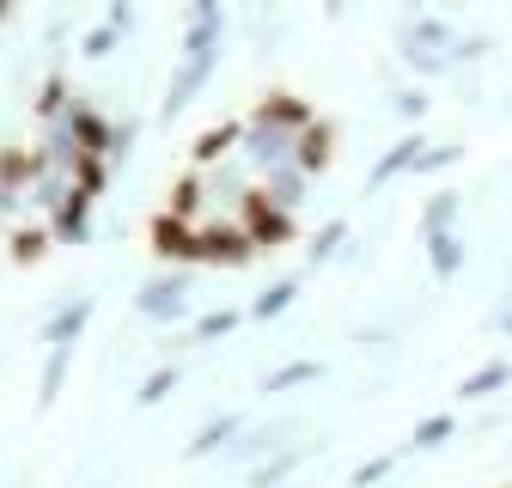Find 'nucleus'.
<instances>
[{"label":"nucleus","mask_w":512,"mask_h":488,"mask_svg":"<svg viewBox=\"0 0 512 488\" xmlns=\"http://www.w3.org/2000/svg\"><path fill=\"white\" fill-rule=\"evenodd\" d=\"M220 61V0H196L189 7V31H183V55H177V74L165 86V116H183L196 104V92L208 86Z\"/></svg>","instance_id":"1"},{"label":"nucleus","mask_w":512,"mask_h":488,"mask_svg":"<svg viewBox=\"0 0 512 488\" xmlns=\"http://www.w3.org/2000/svg\"><path fill=\"white\" fill-rule=\"evenodd\" d=\"M238 226H244V238L256 244V251H287V244L299 238V220L263 196V183H244L238 190Z\"/></svg>","instance_id":"2"},{"label":"nucleus","mask_w":512,"mask_h":488,"mask_svg":"<svg viewBox=\"0 0 512 488\" xmlns=\"http://www.w3.org/2000/svg\"><path fill=\"white\" fill-rule=\"evenodd\" d=\"M250 257H256V244L244 238V226H232V220L196 226V257H189V269H244Z\"/></svg>","instance_id":"3"},{"label":"nucleus","mask_w":512,"mask_h":488,"mask_svg":"<svg viewBox=\"0 0 512 488\" xmlns=\"http://www.w3.org/2000/svg\"><path fill=\"white\" fill-rule=\"evenodd\" d=\"M317 116V104L311 98H299V92H287V86H275V92H263L250 104V116H244V129H269V135H299L305 122Z\"/></svg>","instance_id":"4"},{"label":"nucleus","mask_w":512,"mask_h":488,"mask_svg":"<svg viewBox=\"0 0 512 488\" xmlns=\"http://www.w3.org/2000/svg\"><path fill=\"white\" fill-rule=\"evenodd\" d=\"M43 171H55L49 147H0V208L13 214V202L31 190Z\"/></svg>","instance_id":"5"},{"label":"nucleus","mask_w":512,"mask_h":488,"mask_svg":"<svg viewBox=\"0 0 512 488\" xmlns=\"http://www.w3.org/2000/svg\"><path fill=\"white\" fill-rule=\"evenodd\" d=\"M135 312L153 318V324H177V318H189V275H183V269L153 275V281L135 293Z\"/></svg>","instance_id":"6"},{"label":"nucleus","mask_w":512,"mask_h":488,"mask_svg":"<svg viewBox=\"0 0 512 488\" xmlns=\"http://www.w3.org/2000/svg\"><path fill=\"white\" fill-rule=\"evenodd\" d=\"M336 141H342L336 122H330V116H311L305 129L293 135V171H299V177H324V171L336 165Z\"/></svg>","instance_id":"7"},{"label":"nucleus","mask_w":512,"mask_h":488,"mask_svg":"<svg viewBox=\"0 0 512 488\" xmlns=\"http://www.w3.org/2000/svg\"><path fill=\"white\" fill-rule=\"evenodd\" d=\"M61 135L74 141V153H98V159H110V147H116V122H104L86 98H74L68 110H61Z\"/></svg>","instance_id":"8"},{"label":"nucleus","mask_w":512,"mask_h":488,"mask_svg":"<svg viewBox=\"0 0 512 488\" xmlns=\"http://www.w3.org/2000/svg\"><path fill=\"white\" fill-rule=\"evenodd\" d=\"M49 238L55 244H86L92 238V196L86 190H74V183H68V190L49 202Z\"/></svg>","instance_id":"9"},{"label":"nucleus","mask_w":512,"mask_h":488,"mask_svg":"<svg viewBox=\"0 0 512 488\" xmlns=\"http://www.w3.org/2000/svg\"><path fill=\"white\" fill-rule=\"evenodd\" d=\"M147 251H153L159 263L189 269V257H196V226H189V220H171V214L159 208V214H153V226H147Z\"/></svg>","instance_id":"10"},{"label":"nucleus","mask_w":512,"mask_h":488,"mask_svg":"<svg viewBox=\"0 0 512 488\" xmlns=\"http://www.w3.org/2000/svg\"><path fill=\"white\" fill-rule=\"evenodd\" d=\"M244 141V122H214V129H202L196 141H189V171H208V165H226Z\"/></svg>","instance_id":"11"},{"label":"nucleus","mask_w":512,"mask_h":488,"mask_svg":"<svg viewBox=\"0 0 512 488\" xmlns=\"http://www.w3.org/2000/svg\"><path fill=\"white\" fill-rule=\"evenodd\" d=\"M202 208H208V183H202V171H183V177H171V190H165V214L196 226V220H202Z\"/></svg>","instance_id":"12"},{"label":"nucleus","mask_w":512,"mask_h":488,"mask_svg":"<svg viewBox=\"0 0 512 488\" xmlns=\"http://www.w3.org/2000/svg\"><path fill=\"white\" fill-rule=\"evenodd\" d=\"M427 153V141L421 135H403V141H391L378 153V165H372V190H384V183H397L403 171H415V159Z\"/></svg>","instance_id":"13"},{"label":"nucleus","mask_w":512,"mask_h":488,"mask_svg":"<svg viewBox=\"0 0 512 488\" xmlns=\"http://www.w3.org/2000/svg\"><path fill=\"white\" fill-rule=\"evenodd\" d=\"M92 318V299H74V305H61V312L43 324V348H80V330Z\"/></svg>","instance_id":"14"},{"label":"nucleus","mask_w":512,"mask_h":488,"mask_svg":"<svg viewBox=\"0 0 512 488\" xmlns=\"http://www.w3.org/2000/svg\"><path fill=\"white\" fill-rule=\"evenodd\" d=\"M49 244H55L49 226H13V232H7V257H13L19 269H37V263L49 257Z\"/></svg>","instance_id":"15"},{"label":"nucleus","mask_w":512,"mask_h":488,"mask_svg":"<svg viewBox=\"0 0 512 488\" xmlns=\"http://www.w3.org/2000/svg\"><path fill=\"white\" fill-rule=\"evenodd\" d=\"M427 269H433V281H452L464 269V238L458 232H433L427 238Z\"/></svg>","instance_id":"16"},{"label":"nucleus","mask_w":512,"mask_h":488,"mask_svg":"<svg viewBox=\"0 0 512 488\" xmlns=\"http://www.w3.org/2000/svg\"><path fill=\"white\" fill-rule=\"evenodd\" d=\"M305 183H311V177H299L293 165H275V171H263V196H269L275 208H287V214H293V208L305 202Z\"/></svg>","instance_id":"17"},{"label":"nucleus","mask_w":512,"mask_h":488,"mask_svg":"<svg viewBox=\"0 0 512 488\" xmlns=\"http://www.w3.org/2000/svg\"><path fill=\"white\" fill-rule=\"evenodd\" d=\"M232 434H244V415H220V421H208L202 434L183 446V458H214L220 446H232Z\"/></svg>","instance_id":"18"},{"label":"nucleus","mask_w":512,"mask_h":488,"mask_svg":"<svg viewBox=\"0 0 512 488\" xmlns=\"http://www.w3.org/2000/svg\"><path fill=\"white\" fill-rule=\"evenodd\" d=\"M68 183L74 190H86L92 202L110 190V159H98V153H74V165H68Z\"/></svg>","instance_id":"19"},{"label":"nucleus","mask_w":512,"mask_h":488,"mask_svg":"<svg viewBox=\"0 0 512 488\" xmlns=\"http://www.w3.org/2000/svg\"><path fill=\"white\" fill-rule=\"evenodd\" d=\"M458 208H464V196H458V190H433V202L421 208V238L452 232V226H458Z\"/></svg>","instance_id":"20"},{"label":"nucleus","mask_w":512,"mask_h":488,"mask_svg":"<svg viewBox=\"0 0 512 488\" xmlns=\"http://www.w3.org/2000/svg\"><path fill=\"white\" fill-rule=\"evenodd\" d=\"M506 379H512V360H488V366H476V373L458 385V397H464V403H482V397H494Z\"/></svg>","instance_id":"21"},{"label":"nucleus","mask_w":512,"mask_h":488,"mask_svg":"<svg viewBox=\"0 0 512 488\" xmlns=\"http://www.w3.org/2000/svg\"><path fill=\"white\" fill-rule=\"evenodd\" d=\"M68 366H74V348H49V360H43V379H37V403H43V409H55L61 385H68Z\"/></svg>","instance_id":"22"},{"label":"nucleus","mask_w":512,"mask_h":488,"mask_svg":"<svg viewBox=\"0 0 512 488\" xmlns=\"http://www.w3.org/2000/svg\"><path fill=\"white\" fill-rule=\"evenodd\" d=\"M317 373H324V366H317V360H287V366H275V373L263 379V391L275 397V391H293V385H311Z\"/></svg>","instance_id":"23"},{"label":"nucleus","mask_w":512,"mask_h":488,"mask_svg":"<svg viewBox=\"0 0 512 488\" xmlns=\"http://www.w3.org/2000/svg\"><path fill=\"white\" fill-rule=\"evenodd\" d=\"M74 98H68V80H61V74H49L43 86H37V116L43 122H61V110H68Z\"/></svg>","instance_id":"24"},{"label":"nucleus","mask_w":512,"mask_h":488,"mask_svg":"<svg viewBox=\"0 0 512 488\" xmlns=\"http://www.w3.org/2000/svg\"><path fill=\"white\" fill-rule=\"evenodd\" d=\"M452 415H427V421H415V434H409V446L415 452H433V446H445V440H452Z\"/></svg>","instance_id":"25"},{"label":"nucleus","mask_w":512,"mask_h":488,"mask_svg":"<svg viewBox=\"0 0 512 488\" xmlns=\"http://www.w3.org/2000/svg\"><path fill=\"white\" fill-rule=\"evenodd\" d=\"M293 299H299V281H275V287H269L263 299L250 305V318H263V324H269V318H281V312H287Z\"/></svg>","instance_id":"26"},{"label":"nucleus","mask_w":512,"mask_h":488,"mask_svg":"<svg viewBox=\"0 0 512 488\" xmlns=\"http://www.w3.org/2000/svg\"><path fill=\"white\" fill-rule=\"evenodd\" d=\"M232 330H238V312H202L196 324H189L196 342H214V336H232Z\"/></svg>","instance_id":"27"},{"label":"nucleus","mask_w":512,"mask_h":488,"mask_svg":"<svg viewBox=\"0 0 512 488\" xmlns=\"http://www.w3.org/2000/svg\"><path fill=\"white\" fill-rule=\"evenodd\" d=\"M342 238H348V220H330L324 232H317V238H311V263H330V257L342 251Z\"/></svg>","instance_id":"28"},{"label":"nucleus","mask_w":512,"mask_h":488,"mask_svg":"<svg viewBox=\"0 0 512 488\" xmlns=\"http://www.w3.org/2000/svg\"><path fill=\"white\" fill-rule=\"evenodd\" d=\"M171 391H177V366H159V373H147V385H141V409L165 403Z\"/></svg>","instance_id":"29"},{"label":"nucleus","mask_w":512,"mask_h":488,"mask_svg":"<svg viewBox=\"0 0 512 488\" xmlns=\"http://www.w3.org/2000/svg\"><path fill=\"white\" fill-rule=\"evenodd\" d=\"M293 470H299V452H281L275 464H263V470H256V488H281Z\"/></svg>","instance_id":"30"},{"label":"nucleus","mask_w":512,"mask_h":488,"mask_svg":"<svg viewBox=\"0 0 512 488\" xmlns=\"http://www.w3.org/2000/svg\"><path fill=\"white\" fill-rule=\"evenodd\" d=\"M110 49H116V25H98V31H86V43H80L86 61H104Z\"/></svg>","instance_id":"31"},{"label":"nucleus","mask_w":512,"mask_h":488,"mask_svg":"<svg viewBox=\"0 0 512 488\" xmlns=\"http://www.w3.org/2000/svg\"><path fill=\"white\" fill-rule=\"evenodd\" d=\"M391 470H397V452H391V458H372V464H360V470H354V488H372V482H384Z\"/></svg>","instance_id":"32"},{"label":"nucleus","mask_w":512,"mask_h":488,"mask_svg":"<svg viewBox=\"0 0 512 488\" xmlns=\"http://www.w3.org/2000/svg\"><path fill=\"white\" fill-rule=\"evenodd\" d=\"M397 116L421 122V116H427V92H397Z\"/></svg>","instance_id":"33"},{"label":"nucleus","mask_w":512,"mask_h":488,"mask_svg":"<svg viewBox=\"0 0 512 488\" xmlns=\"http://www.w3.org/2000/svg\"><path fill=\"white\" fill-rule=\"evenodd\" d=\"M13 7H19V0H0V25H7V19H13Z\"/></svg>","instance_id":"34"}]
</instances>
